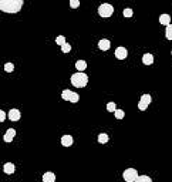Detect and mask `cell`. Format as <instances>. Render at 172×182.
I'll list each match as a JSON object with an SVG mask.
<instances>
[{
  "instance_id": "obj_1",
  "label": "cell",
  "mask_w": 172,
  "mask_h": 182,
  "mask_svg": "<svg viewBox=\"0 0 172 182\" xmlns=\"http://www.w3.org/2000/svg\"><path fill=\"white\" fill-rule=\"evenodd\" d=\"M24 4V0H0V10L4 13H19Z\"/></svg>"
},
{
  "instance_id": "obj_2",
  "label": "cell",
  "mask_w": 172,
  "mask_h": 182,
  "mask_svg": "<svg viewBox=\"0 0 172 182\" xmlns=\"http://www.w3.org/2000/svg\"><path fill=\"white\" fill-rule=\"evenodd\" d=\"M88 83V76L84 71H78L71 76V84L77 88H84Z\"/></svg>"
},
{
  "instance_id": "obj_3",
  "label": "cell",
  "mask_w": 172,
  "mask_h": 182,
  "mask_svg": "<svg viewBox=\"0 0 172 182\" xmlns=\"http://www.w3.org/2000/svg\"><path fill=\"white\" fill-rule=\"evenodd\" d=\"M114 13V7L110 3H102L98 7V14L101 17H111Z\"/></svg>"
},
{
  "instance_id": "obj_4",
  "label": "cell",
  "mask_w": 172,
  "mask_h": 182,
  "mask_svg": "<svg viewBox=\"0 0 172 182\" xmlns=\"http://www.w3.org/2000/svg\"><path fill=\"white\" fill-rule=\"evenodd\" d=\"M61 98L63 100H66V101H70V103H78V100H80V95L77 94V93H74V91H70V90H64L63 93H61Z\"/></svg>"
},
{
  "instance_id": "obj_5",
  "label": "cell",
  "mask_w": 172,
  "mask_h": 182,
  "mask_svg": "<svg viewBox=\"0 0 172 182\" xmlns=\"http://www.w3.org/2000/svg\"><path fill=\"white\" fill-rule=\"evenodd\" d=\"M123 178L127 182H135L137 181V178H138V172H137L135 168H128V169L124 171Z\"/></svg>"
},
{
  "instance_id": "obj_6",
  "label": "cell",
  "mask_w": 172,
  "mask_h": 182,
  "mask_svg": "<svg viewBox=\"0 0 172 182\" xmlns=\"http://www.w3.org/2000/svg\"><path fill=\"white\" fill-rule=\"evenodd\" d=\"M151 101H152V97H151L149 94H144L142 97H141V101L138 103V110L145 111L148 108V105L151 104Z\"/></svg>"
},
{
  "instance_id": "obj_7",
  "label": "cell",
  "mask_w": 172,
  "mask_h": 182,
  "mask_svg": "<svg viewBox=\"0 0 172 182\" xmlns=\"http://www.w3.org/2000/svg\"><path fill=\"white\" fill-rule=\"evenodd\" d=\"M14 135H16V129L14 128H9L7 131H6V134H4V137H3L4 142H11L13 138H14Z\"/></svg>"
},
{
  "instance_id": "obj_8",
  "label": "cell",
  "mask_w": 172,
  "mask_h": 182,
  "mask_svg": "<svg viewBox=\"0 0 172 182\" xmlns=\"http://www.w3.org/2000/svg\"><path fill=\"white\" fill-rule=\"evenodd\" d=\"M127 55H128V51H127V48L125 47H118L117 50H115V57H117L118 60L127 58Z\"/></svg>"
},
{
  "instance_id": "obj_9",
  "label": "cell",
  "mask_w": 172,
  "mask_h": 182,
  "mask_svg": "<svg viewBox=\"0 0 172 182\" xmlns=\"http://www.w3.org/2000/svg\"><path fill=\"white\" fill-rule=\"evenodd\" d=\"M20 118H22V114H20L19 110L13 108V110L9 111V119H10V121H19Z\"/></svg>"
},
{
  "instance_id": "obj_10",
  "label": "cell",
  "mask_w": 172,
  "mask_h": 182,
  "mask_svg": "<svg viewBox=\"0 0 172 182\" xmlns=\"http://www.w3.org/2000/svg\"><path fill=\"white\" fill-rule=\"evenodd\" d=\"M111 46V43H110V40L108 39H101L98 41V48L100 50H102V51H107L108 48Z\"/></svg>"
},
{
  "instance_id": "obj_11",
  "label": "cell",
  "mask_w": 172,
  "mask_h": 182,
  "mask_svg": "<svg viewBox=\"0 0 172 182\" xmlns=\"http://www.w3.org/2000/svg\"><path fill=\"white\" fill-rule=\"evenodd\" d=\"M61 145H64V147L73 145V137L71 135H63L61 137Z\"/></svg>"
},
{
  "instance_id": "obj_12",
  "label": "cell",
  "mask_w": 172,
  "mask_h": 182,
  "mask_svg": "<svg viewBox=\"0 0 172 182\" xmlns=\"http://www.w3.org/2000/svg\"><path fill=\"white\" fill-rule=\"evenodd\" d=\"M142 63L145 64V65H151V64L154 63V55L147 53V54L142 55Z\"/></svg>"
},
{
  "instance_id": "obj_13",
  "label": "cell",
  "mask_w": 172,
  "mask_h": 182,
  "mask_svg": "<svg viewBox=\"0 0 172 182\" xmlns=\"http://www.w3.org/2000/svg\"><path fill=\"white\" fill-rule=\"evenodd\" d=\"M3 171H4V174H7V175L14 174V165L11 162H7V164H4V166H3Z\"/></svg>"
},
{
  "instance_id": "obj_14",
  "label": "cell",
  "mask_w": 172,
  "mask_h": 182,
  "mask_svg": "<svg viewBox=\"0 0 172 182\" xmlns=\"http://www.w3.org/2000/svg\"><path fill=\"white\" fill-rule=\"evenodd\" d=\"M43 181L44 182H54L56 181V175L53 174V172H46V174L43 175Z\"/></svg>"
},
{
  "instance_id": "obj_15",
  "label": "cell",
  "mask_w": 172,
  "mask_h": 182,
  "mask_svg": "<svg viewBox=\"0 0 172 182\" xmlns=\"http://www.w3.org/2000/svg\"><path fill=\"white\" fill-rule=\"evenodd\" d=\"M159 23L164 24V26H168L171 23V16L169 14H161L159 16Z\"/></svg>"
},
{
  "instance_id": "obj_16",
  "label": "cell",
  "mask_w": 172,
  "mask_h": 182,
  "mask_svg": "<svg viewBox=\"0 0 172 182\" xmlns=\"http://www.w3.org/2000/svg\"><path fill=\"white\" fill-rule=\"evenodd\" d=\"M75 68H77L78 71H84V70L87 68V63H85L84 60H78V61L75 63Z\"/></svg>"
},
{
  "instance_id": "obj_17",
  "label": "cell",
  "mask_w": 172,
  "mask_h": 182,
  "mask_svg": "<svg viewBox=\"0 0 172 182\" xmlns=\"http://www.w3.org/2000/svg\"><path fill=\"white\" fill-rule=\"evenodd\" d=\"M166 27V30H165V37L168 40H172V24L169 23L168 26H165Z\"/></svg>"
},
{
  "instance_id": "obj_18",
  "label": "cell",
  "mask_w": 172,
  "mask_h": 182,
  "mask_svg": "<svg viewBox=\"0 0 172 182\" xmlns=\"http://www.w3.org/2000/svg\"><path fill=\"white\" fill-rule=\"evenodd\" d=\"M152 179L147 176V175H138V178H137V181L135 182H151Z\"/></svg>"
},
{
  "instance_id": "obj_19",
  "label": "cell",
  "mask_w": 172,
  "mask_h": 182,
  "mask_svg": "<svg viewBox=\"0 0 172 182\" xmlns=\"http://www.w3.org/2000/svg\"><path fill=\"white\" fill-rule=\"evenodd\" d=\"M108 140H110V138H108V135L107 134H100L98 135V142L100 144H107L108 142Z\"/></svg>"
},
{
  "instance_id": "obj_20",
  "label": "cell",
  "mask_w": 172,
  "mask_h": 182,
  "mask_svg": "<svg viewBox=\"0 0 172 182\" xmlns=\"http://www.w3.org/2000/svg\"><path fill=\"white\" fill-rule=\"evenodd\" d=\"M114 114H115V118H118V119H123L125 117V112L123 110H115Z\"/></svg>"
},
{
  "instance_id": "obj_21",
  "label": "cell",
  "mask_w": 172,
  "mask_h": 182,
  "mask_svg": "<svg viewBox=\"0 0 172 182\" xmlns=\"http://www.w3.org/2000/svg\"><path fill=\"white\" fill-rule=\"evenodd\" d=\"M107 110L110 111V112H114V111L117 110V105H115V103H113V101H111V103L107 104Z\"/></svg>"
},
{
  "instance_id": "obj_22",
  "label": "cell",
  "mask_w": 172,
  "mask_h": 182,
  "mask_svg": "<svg viewBox=\"0 0 172 182\" xmlns=\"http://www.w3.org/2000/svg\"><path fill=\"white\" fill-rule=\"evenodd\" d=\"M4 70H6L7 73H11L13 70H14V65H13L11 63H6L4 64Z\"/></svg>"
},
{
  "instance_id": "obj_23",
  "label": "cell",
  "mask_w": 172,
  "mask_h": 182,
  "mask_svg": "<svg viewBox=\"0 0 172 182\" xmlns=\"http://www.w3.org/2000/svg\"><path fill=\"white\" fill-rule=\"evenodd\" d=\"M61 51H63V53H68V51H71V46H70L68 43L63 44V46H61Z\"/></svg>"
},
{
  "instance_id": "obj_24",
  "label": "cell",
  "mask_w": 172,
  "mask_h": 182,
  "mask_svg": "<svg viewBox=\"0 0 172 182\" xmlns=\"http://www.w3.org/2000/svg\"><path fill=\"white\" fill-rule=\"evenodd\" d=\"M80 6V0H70V7L71 9H77Z\"/></svg>"
},
{
  "instance_id": "obj_25",
  "label": "cell",
  "mask_w": 172,
  "mask_h": 182,
  "mask_svg": "<svg viewBox=\"0 0 172 182\" xmlns=\"http://www.w3.org/2000/svg\"><path fill=\"white\" fill-rule=\"evenodd\" d=\"M56 43L60 44V46H63V44H66V39H64L63 36H58L57 39H56Z\"/></svg>"
},
{
  "instance_id": "obj_26",
  "label": "cell",
  "mask_w": 172,
  "mask_h": 182,
  "mask_svg": "<svg viewBox=\"0 0 172 182\" xmlns=\"http://www.w3.org/2000/svg\"><path fill=\"white\" fill-rule=\"evenodd\" d=\"M132 14H134V13H132L131 9H125V10H124V16L125 17H131Z\"/></svg>"
},
{
  "instance_id": "obj_27",
  "label": "cell",
  "mask_w": 172,
  "mask_h": 182,
  "mask_svg": "<svg viewBox=\"0 0 172 182\" xmlns=\"http://www.w3.org/2000/svg\"><path fill=\"white\" fill-rule=\"evenodd\" d=\"M4 119H6V112H4V111H0V121L3 122Z\"/></svg>"
}]
</instances>
